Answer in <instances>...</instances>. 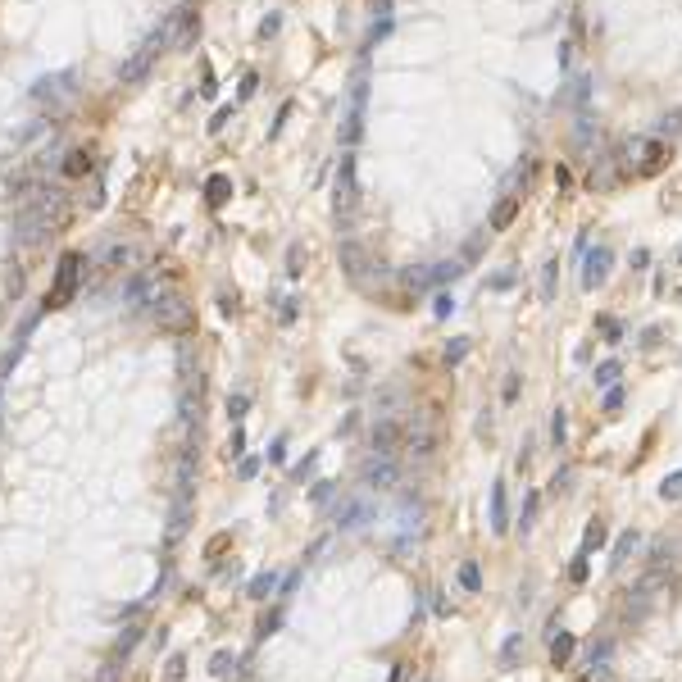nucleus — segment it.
<instances>
[{"mask_svg": "<svg viewBox=\"0 0 682 682\" xmlns=\"http://www.w3.org/2000/svg\"><path fill=\"white\" fill-rule=\"evenodd\" d=\"M64 191H37V196H23L19 214H14V241L19 246H41L46 232L50 227H59V218H64Z\"/></svg>", "mask_w": 682, "mask_h": 682, "instance_id": "f257e3e1", "label": "nucleus"}, {"mask_svg": "<svg viewBox=\"0 0 682 682\" xmlns=\"http://www.w3.org/2000/svg\"><path fill=\"white\" fill-rule=\"evenodd\" d=\"M169 32H173V14H169L164 23H155L151 32H146V41L137 46V55H132L128 64L119 68V77H123V82H141V77L151 73V64L164 55V46H169Z\"/></svg>", "mask_w": 682, "mask_h": 682, "instance_id": "f03ea898", "label": "nucleus"}, {"mask_svg": "<svg viewBox=\"0 0 682 682\" xmlns=\"http://www.w3.org/2000/svg\"><path fill=\"white\" fill-rule=\"evenodd\" d=\"M82 255L77 250H64L59 255V269H55V287H50V296H46V305L50 310H64L68 301H73V292H77V282H82Z\"/></svg>", "mask_w": 682, "mask_h": 682, "instance_id": "7ed1b4c3", "label": "nucleus"}, {"mask_svg": "<svg viewBox=\"0 0 682 682\" xmlns=\"http://www.w3.org/2000/svg\"><path fill=\"white\" fill-rule=\"evenodd\" d=\"M359 205V187H355V151L341 155L337 164V214H350Z\"/></svg>", "mask_w": 682, "mask_h": 682, "instance_id": "20e7f679", "label": "nucleus"}, {"mask_svg": "<svg viewBox=\"0 0 682 682\" xmlns=\"http://www.w3.org/2000/svg\"><path fill=\"white\" fill-rule=\"evenodd\" d=\"M609 264H614V250L609 246H587L582 250V287L587 292H596V287H600V282L609 278Z\"/></svg>", "mask_w": 682, "mask_h": 682, "instance_id": "39448f33", "label": "nucleus"}, {"mask_svg": "<svg viewBox=\"0 0 682 682\" xmlns=\"http://www.w3.org/2000/svg\"><path fill=\"white\" fill-rule=\"evenodd\" d=\"M396 477H401V464H396V460H387V455H368V464H364V487L391 491V487H396Z\"/></svg>", "mask_w": 682, "mask_h": 682, "instance_id": "423d86ee", "label": "nucleus"}, {"mask_svg": "<svg viewBox=\"0 0 682 682\" xmlns=\"http://www.w3.org/2000/svg\"><path fill=\"white\" fill-rule=\"evenodd\" d=\"M401 437L405 428L396 419H382L378 428H373V455H387V460H396V451H401Z\"/></svg>", "mask_w": 682, "mask_h": 682, "instance_id": "0eeeda50", "label": "nucleus"}, {"mask_svg": "<svg viewBox=\"0 0 682 682\" xmlns=\"http://www.w3.org/2000/svg\"><path fill=\"white\" fill-rule=\"evenodd\" d=\"M151 314L160 319L164 328H187V305L178 296H155L151 301Z\"/></svg>", "mask_w": 682, "mask_h": 682, "instance_id": "6e6552de", "label": "nucleus"}, {"mask_svg": "<svg viewBox=\"0 0 682 682\" xmlns=\"http://www.w3.org/2000/svg\"><path fill=\"white\" fill-rule=\"evenodd\" d=\"M519 218V196H505L496 209H491V218H487V232H505L509 223Z\"/></svg>", "mask_w": 682, "mask_h": 682, "instance_id": "1a4fd4ad", "label": "nucleus"}, {"mask_svg": "<svg viewBox=\"0 0 682 682\" xmlns=\"http://www.w3.org/2000/svg\"><path fill=\"white\" fill-rule=\"evenodd\" d=\"M68 82H73V73H59V77H41V82H37V87H32V96L41 100V105H46V100H59V96H64V91H68Z\"/></svg>", "mask_w": 682, "mask_h": 682, "instance_id": "9d476101", "label": "nucleus"}, {"mask_svg": "<svg viewBox=\"0 0 682 682\" xmlns=\"http://www.w3.org/2000/svg\"><path fill=\"white\" fill-rule=\"evenodd\" d=\"M227 196H232V178H227V173H209L205 178V200H209V205H227Z\"/></svg>", "mask_w": 682, "mask_h": 682, "instance_id": "9b49d317", "label": "nucleus"}, {"mask_svg": "<svg viewBox=\"0 0 682 682\" xmlns=\"http://www.w3.org/2000/svg\"><path fill=\"white\" fill-rule=\"evenodd\" d=\"M509 519H505V482L491 487V532H505Z\"/></svg>", "mask_w": 682, "mask_h": 682, "instance_id": "f8f14e48", "label": "nucleus"}, {"mask_svg": "<svg viewBox=\"0 0 682 682\" xmlns=\"http://www.w3.org/2000/svg\"><path fill=\"white\" fill-rule=\"evenodd\" d=\"M569 655H574V632H560V637L551 641V664H555V669H564Z\"/></svg>", "mask_w": 682, "mask_h": 682, "instance_id": "ddd939ff", "label": "nucleus"}, {"mask_svg": "<svg viewBox=\"0 0 682 682\" xmlns=\"http://www.w3.org/2000/svg\"><path fill=\"white\" fill-rule=\"evenodd\" d=\"M91 169V155L87 151H68L64 155V178H82Z\"/></svg>", "mask_w": 682, "mask_h": 682, "instance_id": "4468645a", "label": "nucleus"}, {"mask_svg": "<svg viewBox=\"0 0 682 682\" xmlns=\"http://www.w3.org/2000/svg\"><path fill=\"white\" fill-rule=\"evenodd\" d=\"M273 587H278V574H255V578H250V596H255V600L273 596Z\"/></svg>", "mask_w": 682, "mask_h": 682, "instance_id": "2eb2a0df", "label": "nucleus"}, {"mask_svg": "<svg viewBox=\"0 0 682 682\" xmlns=\"http://www.w3.org/2000/svg\"><path fill=\"white\" fill-rule=\"evenodd\" d=\"M623 373L618 359H605V364H596V387H614V378Z\"/></svg>", "mask_w": 682, "mask_h": 682, "instance_id": "dca6fc26", "label": "nucleus"}, {"mask_svg": "<svg viewBox=\"0 0 682 682\" xmlns=\"http://www.w3.org/2000/svg\"><path fill=\"white\" fill-rule=\"evenodd\" d=\"M664 155H669V151H664V141H646V164H641V169H646V173H655V169L664 164Z\"/></svg>", "mask_w": 682, "mask_h": 682, "instance_id": "f3484780", "label": "nucleus"}, {"mask_svg": "<svg viewBox=\"0 0 682 682\" xmlns=\"http://www.w3.org/2000/svg\"><path fill=\"white\" fill-rule=\"evenodd\" d=\"M428 273H433V282H455L464 269H460V260H446V264H433Z\"/></svg>", "mask_w": 682, "mask_h": 682, "instance_id": "a211bd4d", "label": "nucleus"}, {"mask_svg": "<svg viewBox=\"0 0 682 682\" xmlns=\"http://www.w3.org/2000/svg\"><path fill=\"white\" fill-rule=\"evenodd\" d=\"M555 273H560V260H551V264L542 269V301H546V305L555 301Z\"/></svg>", "mask_w": 682, "mask_h": 682, "instance_id": "6ab92c4d", "label": "nucleus"}, {"mask_svg": "<svg viewBox=\"0 0 682 682\" xmlns=\"http://www.w3.org/2000/svg\"><path fill=\"white\" fill-rule=\"evenodd\" d=\"M460 587H464V591H477V587H482V574H477V564H473V560L460 564Z\"/></svg>", "mask_w": 682, "mask_h": 682, "instance_id": "aec40b11", "label": "nucleus"}, {"mask_svg": "<svg viewBox=\"0 0 682 682\" xmlns=\"http://www.w3.org/2000/svg\"><path fill=\"white\" fill-rule=\"evenodd\" d=\"M660 496H664V500H682V468H678V473H669V477L660 482Z\"/></svg>", "mask_w": 682, "mask_h": 682, "instance_id": "412c9836", "label": "nucleus"}, {"mask_svg": "<svg viewBox=\"0 0 682 682\" xmlns=\"http://www.w3.org/2000/svg\"><path fill=\"white\" fill-rule=\"evenodd\" d=\"M564 433H569V419H564V410H555V419H551V442H555V451H564Z\"/></svg>", "mask_w": 682, "mask_h": 682, "instance_id": "4be33fe9", "label": "nucleus"}, {"mask_svg": "<svg viewBox=\"0 0 682 682\" xmlns=\"http://www.w3.org/2000/svg\"><path fill=\"white\" fill-rule=\"evenodd\" d=\"M464 355H468V337H455L451 346H446V359H451V364H460Z\"/></svg>", "mask_w": 682, "mask_h": 682, "instance_id": "5701e85b", "label": "nucleus"}, {"mask_svg": "<svg viewBox=\"0 0 682 682\" xmlns=\"http://www.w3.org/2000/svg\"><path fill=\"white\" fill-rule=\"evenodd\" d=\"M600 542H605V528H600V523H591V528H587V537H582V551H596Z\"/></svg>", "mask_w": 682, "mask_h": 682, "instance_id": "b1692460", "label": "nucleus"}, {"mask_svg": "<svg viewBox=\"0 0 682 682\" xmlns=\"http://www.w3.org/2000/svg\"><path fill=\"white\" fill-rule=\"evenodd\" d=\"M632 546H637V532H623V537H618V546H614V564H623V555H628Z\"/></svg>", "mask_w": 682, "mask_h": 682, "instance_id": "393cba45", "label": "nucleus"}, {"mask_svg": "<svg viewBox=\"0 0 682 682\" xmlns=\"http://www.w3.org/2000/svg\"><path fill=\"white\" fill-rule=\"evenodd\" d=\"M433 314H437V319H451V314H455V301H451L446 292H442V296L433 301Z\"/></svg>", "mask_w": 682, "mask_h": 682, "instance_id": "a878e982", "label": "nucleus"}, {"mask_svg": "<svg viewBox=\"0 0 682 682\" xmlns=\"http://www.w3.org/2000/svg\"><path fill=\"white\" fill-rule=\"evenodd\" d=\"M600 332H605L609 341H623V323H618V319H600Z\"/></svg>", "mask_w": 682, "mask_h": 682, "instance_id": "bb28decb", "label": "nucleus"}, {"mask_svg": "<svg viewBox=\"0 0 682 682\" xmlns=\"http://www.w3.org/2000/svg\"><path fill=\"white\" fill-rule=\"evenodd\" d=\"M532 514H537V491L528 496V505H523V514H519V528H523V532L532 528Z\"/></svg>", "mask_w": 682, "mask_h": 682, "instance_id": "cd10ccee", "label": "nucleus"}, {"mask_svg": "<svg viewBox=\"0 0 682 682\" xmlns=\"http://www.w3.org/2000/svg\"><path fill=\"white\" fill-rule=\"evenodd\" d=\"M255 87H260V77H255V73H246V77H241V91H237V100H250V96H255Z\"/></svg>", "mask_w": 682, "mask_h": 682, "instance_id": "c85d7f7f", "label": "nucleus"}, {"mask_svg": "<svg viewBox=\"0 0 682 682\" xmlns=\"http://www.w3.org/2000/svg\"><path fill=\"white\" fill-rule=\"evenodd\" d=\"M618 405H623V387H609L605 391V414H614Z\"/></svg>", "mask_w": 682, "mask_h": 682, "instance_id": "c756f323", "label": "nucleus"}, {"mask_svg": "<svg viewBox=\"0 0 682 682\" xmlns=\"http://www.w3.org/2000/svg\"><path fill=\"white\" fill-rule=\"evenodd\" d=\"M487 287H491V292H509V287H514V273H496Z\"/></svg>", "mask_w": 682, "mask_h": 682, "instance_id": "7c9ffc66", "label": "nucleus"}, {"mask_svg": "<svg viewBox=\"0 0 682 682\" xmlns=\"http://www.w3.org/2000/svg\"><path fill=\"white\" fill-rule=\"evenodd\" d=\"M287 273H292V278H301V246L287 250Z\"/></svg>", "mask_w": 682, "mask_h": 682, "instance_id": "2f4dec72", "label": "nucleus"}, {"mask_svg": "<svg viewBox=\"0 0 682 682\" xmlns=\"http://www.w3.org/2000/svg\"><path fill=\"white\" fill-rule=\"evenodd\" d=\"M246 396H232V401H227V414H232V419H241V410H246Z\"/></svg>", "mask_w": 682, "mask_h": 682, "instance_id": "473e14b6", "label": "nucleus"}, {"mask_svg": "<svg viewBox=\"0 0 682 682\" xmlns=\"http://www.w3.org/2000/svg\"><path fill=\"white\" fill-rule=\"evenodd\" d=\"M227 119H232V105H223V109H218V114H214V123H209V132H218V128H223Z\"/></svg>", "mask_w": 682, "mask_h": 682, "instance_id": "72a5a7b5", "label": "nucleus"}, {"mask_svg": "<svg viewBox=\"0 0 682 682\" xmlns=\"http://www.w3.org/2000/svg\"><path fill=\"white\" fill-rule=\"evenodd\" d=\"M514 396H519V373H509L505 378V401H514Z\"/></svg>", "mask_w": 682, "mask_h": 682, "instance_id": "f704fd0d", "label": "nucleus"}, {"mask_svg": "<svg viewBox=\"0 0 682 682\" xmlns=\"http://www.w3.org/2000/svg\"><path fill=\"white\" fill-rule=\"evenodd\" d=\"M278 319H282V323H292V319H296V301H282V310H278Z\"/></svg>", "mask_w": 682, "mask_h": 682, "instance_id": "c9c22d12", "label": "nucleus"}, {"mask_svg": "<svg viewBox=\"0 0 682 682\" xmlns=\"http://www.w3.org/2000/svg\"><path fill=\"white\" fill-rule=\"evenodd\" d=\"M569 578H574V582H587V560H578L574 569H569Z\"/></svg>", "mask_w": 682, "mask_h": 682, "instance_id": "e433bc0d", "label": "nucleus"}, {"mask_svg": "<svg viewBox=\"0 0 682 682\" xmlns=\"http://www.w3.org/2000/svg\"><path fill=\"white\" fill-rule=\"evenodd\" d=\"M227 664H232V655H227V650H218V655H214V673H227Z\"/></svg>", "mask_w": 682, "mask_h": 682, "instance_id": "4c0bfd02", "label": "nucleus"}, {"mask_svg": "<svg viewBox=\"0 0 682 682\" xmlns=\"http://www.w3.org/2000/svg\"><path fill=\"white\" fill-rule=\"evenodd\" d=\"M500 655H505V664H509V660H514V655H519V637H509V641H505V650H500Z\"/></svg>", "mask_w": 682, "mask_h": 682, "instance_id": "58836bf2", "label": "nucleus"}, {"mask_svg": "<svg viewBox=\"0 0 682 682\" xmlns=\"http://www.w3.org/2000/svg\"><path fill=\"white\" fill-rule=\"evenodd\" d=\"M273 32H278V19H273V14H269V19L260 23V37H273Z\"/></svg>", "mask_w": 682, "mask_h": 682, "instance_id": "ea45409f", "label": "nucleus"}, {"mask_svg": "<svg viewBox=\"0 0 682 682\" xmlns=\"http://www.w3.org/2000/svg\"><path fill=\"white\" fill-rule=\"evenodd\" d=\"M582 682H596V678H582Z\"/></svg>", "mask_w": 682, "mask_h": 682, "instance_id": "a19ab883", "label": "nucleus"}]
</instances>
